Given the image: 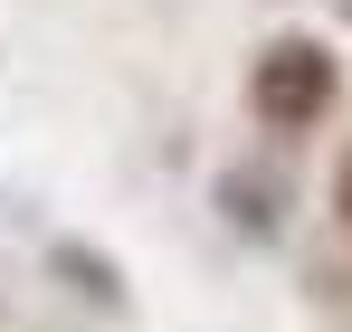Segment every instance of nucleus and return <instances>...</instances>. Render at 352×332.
Returning <instances> with one entry per match:
<instances>
[{
    "label": "nucleus",
    "instance_id": "1",
    "mask_svg": "<svg viewBox=\"0 0 352 332\" xmlns=\"http://www.w3.org/2000/svg\"><path fill=\"white\" fill-rule=\"evenodd\" d=\"M333 105H343V57H333V38H314V29L257 38V57H248V114H257L276 143H305L314 123H333Z\"/></svg>",
    "mask_w": 352,
    "mask_h": 332
},
{
    "label": "nucleus",
    "instance_id": "2",
    "mask_svg": "<svg viewBox=\"0 0 352 332\" xmlns=\"http://www.w3.org/2000/svg\"><path fill=\"white\" fill-rule=\"evenodd\" d=\"M219 219H229L238 237H257V247H267V237H286V180H276V171H257V162H238L229 180H219Z\"/></svg>",
    "mask_w": 352,
    "mask_h": 332
},
{
    "label": "nucleus",
    "instance_id": "3",
    "mask_svg": "<svg viewBox=\"0 0 352 332\" xmlns=\"http://www.w3.org/2000/svg\"><path fill=\"white\" fill-rule=\"evenodd\" d=\"M333 219H343V237H352V143H343V162H333Z\"/></svg>",
    "mask_w": 352,
    "mask_h": 332
},
{
    "label": "nucleus",
    "instance_id": "4",
    "mask_svg": "<svg viewBox=\"0 0 352 332\" xmlns=\"http://www.w3.org/2000/svg\"><path fill=\"white\" fill-rule=\"evenodd\" d=\"M333 10H343V19H352V0H333Z\"/></svg>",
    "mask_w": 352,
    "mask_h": 332
}]
</instances>
